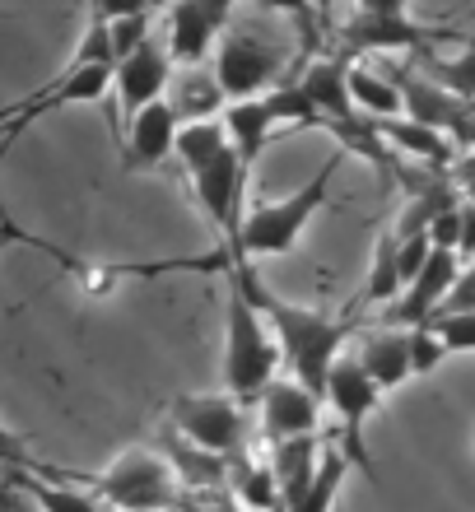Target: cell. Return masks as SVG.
<instances>
[{"label": "cell", "mask_w": 475, "mask_h": 512, "mask_svg": "<svg viewBox=\"0 0 475 512\" xmlns=\"http://www.w3.org/2000/svg\"><path fill=\"white\" fill-rule=\"evenodd\" d=\"M387 75H392V84L401 89V117H406V122L448 135L457 149L475 145V108L471 103L443 94L429 75H420V70H387Z\"/></svg>", "instance_id": "10"}, {"label": "cell", "mask_w": 475, "mask_h": 512, "mask_svg": "<svg viewBox=\"0 0 475 512\" xmlns=\"http://www.w3.org/2000/svg\"><path fill=\"white\" fill-rule=\"evenodd\" d=\"M345 89H350L354 117H364V122H392V117H401V89L392 84L387 70L368 66V61H350Z\"/></svg>", "instance_id": "18"}, {"label": "cell", "mask_w": 475, "mask_h": 512, "mask_svg": "<svg viewBox=\"0 0 475 512\" xmlns=\"http://www.w3.org/2000/svg\"><path fill=\"white\" fill-rule=\"evenodd\" d=\"M261 433L266 443H294V438H317V424H322V401L313 391H303L294 378H275L271 387L261 391Z\"/></svg>", "instance_id": "13"}, {"label": "cell", "mask_w": 475, "mask_h": 512, "mask_svg": "<svg viewBox=\"0 0 475 512\" xmlns=\"http://www.w3.org/2000/svg\"><path fill=\"white\" fill-rule=\"evenodd\" d=\"M233 489H238V499H243L247 512H275L280 508V489H275L271 461H257L252 452L233 457Z\"/></svg>", "instance_id": "23"}, {"label": "cell", "mask_w": 475, "mask_h": 512, "mask_svg": "<svg viewBox=\"0 0 475 512\" xmlns=\"http://www.w3.org/2000/svg\"><path fill=\"white\" fill-rule=\"evenodd\" d=\"M266 108H271L275 122H294V126H322V117L313 112V103L303 98V89L294 80L275 84L271 94H266Z\"/></svg>", "instance_id": "27"}, {"label": "cell", "mask_w": 475, "mask_h": 512, "mask_svg": "<svg viewBox=\"0 0 475 512\" xmlns=\"http://www.w3.org/2000/svg\"><path fill=\"white\" fill-rule=\"evenodd\" d=\"M373 131H378L382 145L401 149V154H410V159L429 163V168H452V163H457V145H452L448 135L429 131V126H415V122H406V117H392V122H373Z\"/></svg>", "instance_id": "22"}, {"label": "cell", "mask_w": 475, "mask_h": 512, "mask_svg": "<svg viewBox=\"0 0 475 512\" xmlns=\"http://www.w3.org/2000/svg\"><path fill=\"white\" fill-rule=\"evenodd\" d=\"M168 112L177 117V126H191V122H219V112L229 108L224 94H219V84L210 70H173V80H168V94H163Z\"/></svg>", "instance_id": "16"}, {"label": "cell", "mask_w": 475, "mask_h": 512, "mask_svg": "<svg viewBox=\"0 0 475 512\" xmlns=\"http://www.w3.org/2000/svg\"><path fill=\"white\" fill-rule=\"evenodd\" d=\"M340 159L345 154H331V159L317 168L303 187H294L289 196H280V201H252L243 205V229H238V247H233V261H257V256H285L294 252V243L303 238V229L317 219V210L326 205V196H331V182H336L340 173ZM229 261V266H233Z\"/></svg>", "instance_id": "2"}, {"label": "cell", "mask_w": 475, "mask_h": 512, "mask_svg": "<svg viewBox=\"0 0 475 512\" xmlns=\"http://www.w3.org/2000/svg\"><path fill=\"white\" fill-rule=\"evenodd\" d=\"M98 499L117 512H177L182 489H177L173 461L154 447H131L112 461L103 475H94Z\"/></svg>", "instance_id": "4"}, {"label": "cell", "mask_w": 475, "mask_h": 512, "mask_svg": "<svg viewBox=\"0 0 475 512\" xmlns=\"http://www.w3.org/2000/svg\"><path fill=\"white\" fill-rule=\"evenodd\" d=\"M387 298H401V275H396V238L382 233L378 247H373V261H368V280L364 289L354 294V308H378Z\"/></svg>", "instance_id": "24"}, {"label": "cell", "mask_w": 475, "mask_h": 512, "mask_svg": "<svg viewBox=\"0 0 475 512\" xmlns=\"http://www.w3.org/2000/svg\"><path fill=\"white\" fill-rule=\"evenodd\" d=\"M354 364L364 368V378L373 382L378 391H396L401 382L410 378V340L406 331H373V336L359 345V354H354Z\"/></svg>", "instance_id": "17"}, {"label": "cell", "mask_w": 475, "mask_h": 512, "mask_svg": "<svg viewBox=\"0 0 475 512\" xmlns=\"http://www.w3.org/2000/svg\"><path fill=\"white\" fill-rule=\"evenodd\" d=\"M0 512H28L24 494H14L10 485H0Z\"/></svg>", "instance_id": "35"}, {"label": "cell", "mask_w": 475, "mask_h": 512, "mask_svg": "<svg viewBox=\"0 0 475 512\" xmlns=\"http://www.w3.org/2000/svg\"><path fill=\"white\" fill-rule=\"evenodd\" d=\"M187 177H191V187H196L201 210L210 215V224H215L219 247H224L233 261L238 229H243V205H247V173H243V163H238V154H233V145L219 149L205 168H196V173H187Z\"/></svg>", "instance_id": "9"}, {"label": "cell", "mask_w": 475, "mask_h": 512, "mask_svg": "<svg viewBox=\"0 0 475 512\" xmlns=\"http://www.w3.org/2000/svg\"><path fill=\"white\" fill-rule=\"evenodd\" d=\"M229 14L233 10L224 0H182V5H173L168 10V33H163L173 70H201L205 56L215 52V42L224 38Z\"/></svg>", "instance_id": "12"}, {"label": "cell", "mask_w": 475, "mask_h": 512, "mask_svg": "<svg viewBox=\"0 0 475 512\" xmlns=\"http://www.w3.org/2000/svg\"><path fill=\"white\" fill-rule=\"evenodd\" d=\"M429 331L448 354H475V312H457V317H434Z\"/></svg>", "instance_id": "28"}, {"label": "cell", "mask_w": 475, "mask_h": 512, "mask_svg": "<svg viewBox=\"0 0 475 512\" xmlns=\"http://www.w3.org/2000/svg\"><path fill=\"white\" fill-rule=\"evenodd\" d=\"M457 219H462V238H457V261H475V205H457Z\"/></svg>", "instance_id": "32"}, {"label": "cell", "mask_w": 475, "mask_h": 512, "mask_svg": "<svg viewBox=\"0 0 475 512\" xmlns=\"http://www.w3.org/2000/svg\"><path fill=\"white\" fill-rule=\"evenodd\" d=\"M0 485H10L14 494H24V503H38L42 512H103L94 494H80L70 485H47L33 466H0Z\"/></svg>", "instance_id": "20"}, {"label": "cell", "mask_w": 475, "mask_h": 512, "mask_svg": "<svg viewBox=\"0 0 475 512\" xmlns=\"http://www.w3.org/2000/svg\"><path fill=\"white\" fill-rule=\"evenodd\" d=\"M224 275H229V280L243 289L247 303L266 317L275 345H280V364H289L294 382L322 401L326 373H331V364L340 359V345L350 336V322H336V317H326V312H317V308L285 303V298L271 294V289L257 280V270L247 266V261H233Z\"/></svg>", "instance_id": "1"}, {"label": "cell", "mask_w": 475, "mask_h": 512, "mask_svg": "<svg viewBox=\"0 0 475 512\" xmlns=\"http://www.w3.org/2000/svg\"><path fill=\"white\" fill-rule=\"evenodd\" d=\"M5 247H33V252H47V256H56V261H61L66 270L80 261V256H70V252H61V247H52V243H42V238H33L28 229L10 224V219H0V252H5Z\"/></svg>", "instance_id": "30"}, {"label": "cell", "mask_w": 475, "mask_h": 512, "mask_svg": "<svg viewBox=\"0 0 475 512\" xmlns=\"http://www.w3.org/2000/svg\"><path fill=\"white\" fill-rule=\"evenodd\" d=\"M424 75L443 89V94L462 98L475 108V47H466L462 56H438V61H424Z\"/></svg>", "instance_id": "26"}, {"label": "cell", "mask_w": 475, "mask_h": 512, "mask_svg": "<svg viewBox=\"0 0 475 512\" xmlns=\"http://www.w3.org/2000/svg\"><path fill=\"white\" fill-rule=\"evenodd\" d=\"M168 80H173V61H168V47H163V33H150L136 52H126L117 66H112V94H117V117H112V131H117V145H122V131L131 117L159 103L168 94Z\"/></svg>", "instance_id": "8"}, {"label": "cell", "mask_w": 475, "mask_h": 512, "mask_svg": "<svg viewBox=\"0 0 475 512\" xmlns=\"http://www.w3.org/2000/svg\"><path fill=\"white\" fill-rule=\"evenodd\" d=\"M173 424L196 452L215 461H233L247 452V410L233 396H177Z\"/></svg>", "instance_id": "6"}, {"label": "cell", "mask_w": 475, "mask_h": 512, "mask_svg": "<svg viewBox=\"0 0 475 512\" xmlns=\"http://www.w3.org/2000/svg\"><path fill=\"white\" fill-rule=\"evenodd\" d=\"M457 312H475V261L462 266V275H457V284H452V294L443 298V308H438L434 317H457Z\"/></svg>", "instance_id": "31"}, {"label": "cell", "mask_w": 475, "mask_h": 512, "mask_svg": "<svg viewBox=\"0 0 475 512\" xmlns=\"http://www.w3.org/2000/svg\"><path fill=\"white\" fill-rule=\"evenodd\" d=\"M224 135H229L233 154H238V163H243V173H252L261 159V149H266V140H271V108H266V98H247V103H229L224 108Z\"/></svg>", "instance_id": "19"}, {"label": "cell", "mask_w": 475, "mask_h": 512, "mask_svg": "<svg viewBox=\"0 0 475 512\" xmlns=\"http://www.w3.org/2000/svg\"><path fill=\"white\" fill-rule=\"evenodd\" d=\"M173 140H177V117L168 112V103H150V108L131 117L122 131V163L131 173H150L163 159H173Z\"/></svg>", "instance_id": "14"}, {"label": "cell", "mask_w": 475, "mask_h": 512, "mask_svg": "<svg viewBox=\"0 0 475 512\" xmlns=\"http://www.w3.org/2000/svg\"><path fill=\"white\" fill-rule=\"evenodd\" d=\"M289 47L271 38H252V33H224L215 56V84L224 103H247V98H266L275 84H285L289 75Z\"/></svg>", "instance_id": "5"}, {"label": "cell", "mask_w": 475, "mask_h": 512, "mask_svg": "<svg viewBox=\"0 0 475 512\" xmlns=\"http://www.w3.org/2000/svg\"><path fill=\"white\" fill-rule=\"evenodd\" d=\"M406 340H410V378L434 373V368L448 359V350L438 345V336L429 331V326H415V331H406Z\"/></svg>", "instance_id": "29"}, {"label": "cell", "mask_w": 475, "mask_h": 512, "mask_svg": "<svg viewBox=\"0 0 475 512\" xmlns=\"http://www.w3.org/2000/svg\"><path fill=\"white\" fill-rule=\"evenodd\" d=\"M0 466H24V443L0 424Z\"/></svg>", "instance_id": "34"}, {"label": "cell", "mask_w": 475, "mask_h": 512, "mask_svg": "<svg viewBox=\"0 0 475 512\" xmlns=\"http://www.w3.org/2000/svg\"><path fill=\"white\" fill-rule=\"evenodd\" d=\"M452 177H457V196H466V205H475V154L452 163Z\"/></svg>", "instance_id": "33"}, {"label": "cell", "mask_w": 475, "mask_h": 512, "mask_svg": "<svg viewBox=\"0 0 475 512\" xmlns=\"http://www.w3.org/2000/svg\"><path fill=\"white\" fill-rule=\"evenodd\" d=\"M317 457H322V443L317 438H294V443H280L271 457V475H275V489H280V508L294 512L313 485V471H317Z\"/></svg>", "instance_id": "21"}, {"label": "cell", "mask_w": 475, "mask_h": 512, "mask_svg": "<svg viewBox=\"0 0 475 512\" xmlns=\"http://www.w3.org/2000/svg\"><path fill=\"white\" fill-rule=\"evenodd\" d=\"M434 42L429 28H420L401 5H364V10H350L345 28H340V56L354 52H410V47H424Z\"/></svg>", "instance_id": "11"}, {"label": "cell", "mask_w": 475, "mask_h": 512, "mask_svg": "<svg viewBox=\"0 0 475 512\" xmlns=\"http://www.w3.org/2000/svg\"><path fill=\"white\" fill-rule=\"evenodd\" d=\"M280 378V345H275L271 326L243 289L229 280V312H224V396L243 405H257L261 391Z\"/></svg>", "instance_id": "3"}, {"label": "cell", "mask_w": 475, "mask_h": 512, "mask_svg": "<svg viewBox=\"0 0 475 512\" xmlns=\"http://www.w3.org/2000/svg\"><path fill=\"white\" fill-rule=\"evenodd\" d=\"M322 401H331V410H336V419H340V443H336L340 457L350 461V466H359V471L373 475L364 429H368V415L378 410L382 391L364 378V368L354 364V359H336V364H331V373H326Z\"/></svg>", "instance_id": "7"}, {"label": "cell", "mask_w": 475, "mask_h": 512, "mask_svg": "<svg viewBox=\"0 0 475 512\" xmlns=\"http://www.w3.org/2000/svg\"><path fill=\"white\" fill-rule=\"evenodd\" d=\"M350 471V461L340 457V447H322V457H317V471H313V485L303 494V503L294 512H331L340 494V480Z\"/></svg>", "instance_id": "25"}, {"label": "cell", "mask_w": 475, "mask_h": 512, "mask_svg": "<svg viewBox=\"0 0 475 512\" xmlns=\"http://www.w3.org/2000/svg\"><path fill=\"white\" fill-rule=\"evenodd\" d=\"M345 75H350V56H317L308 66L299 70V89L303 98L313 103V112L322 117V131L336 122H350L354 108H350V89H345Z\"/></svg>", "instance_id": "15"}]
</instances>
